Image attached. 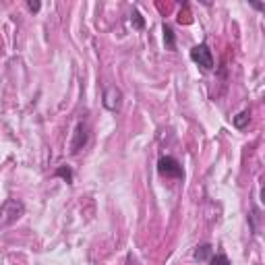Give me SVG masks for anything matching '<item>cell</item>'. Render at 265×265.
Returning a JSON list of instances; mask_svg holds the SVG:
<instances>
[{"label": "cell", "instance_id": "6da1fadb", "mask_svg": "<svg viewBox=\"0 0 265 265\" xmlns=\"http://www.w3.org/2000/svg\"><path fill=\"white\" fill-rule=\"evenodd\" d=\"M25 214V205L19 199H7L0 205V228H7L13 226L15 222H19Z\"/></svg>", "mask_w": 265, "mask_h": 265}, {"label": "cell", "instance_id": "7a4b0ae2", "mask_svg": "<svg viewBox=\"0 0 265 265\" xmlns=\"http://www.w3.org/2000/svg\"><path fill=\"white\" fill-rule=\"evenodd\" d=\"M191 60L195 64H199L201 71H212L214 64H216L214 54H212V50H210L207 44H197V46L191 48Z\"/></svg>", "mask_w": 265, "mask_h": 265}, {"label": "cell", "instance_id": "3957f363", "mask_svg": "<svg viewBox=\"0 0 265 265\" xmlns=\"http://www.w3.org/2000/svg\"><path fill=\"white\" fill-rule=\"evenodd\" d=\"M158 172H160L162 176H166V178H182V176H184V170H182L180 162H178L176 158H172V156L160 158V162H158Z\"/></svg>", "mask_w": 265, "mask_h": 265}, {"label": "cell", "instance_id": "277c9868", "mask_svg": "<svg viewBox=\"0 0 265 265\" xmlns=\"http://www.w3.org/2000/svg\"><path fill=\"white\" fill-rule=\"evenodd\" d=\"M87 141H89V126L81 120V122L77 124V128H75V132H73L71 154H73V156H77L81 149H85V147H87Z\"/></svg>", "mask_w": 265, "mask_h": 265}, {"label": "cell", "instance_id": "5b68a950", "mask_svg": "<svg viewBox=\"0 0 265 265\" xmlns=\"http://www.w3.org/2000/svg\"><path fill=\"white\" fill-rule=\"evenodd\" d=\"M104 108L110 110V112H118L122 108V91L116 87V85H110L106 91H104V100H102Z\"/></svg>", "mask_w": 265, "mask_h": 265}, {"label": "cell", "instance_id": "8992f818", "mask_svg": "<svg viewBox=\"0 0 265 265\" xmlns=\"http://www.w3.org/2000/svg\"><path fill=\"white\" fill-rule=\"evenodd\" d=\"M212 255H214V247H212V244H201V247H197L193 251V257L197 261H210Z\"/></svg>", "mask_w": 265, "mask_h": 265}, {"label": "cell", "instance_id": "52a82bcc", "mask_svg": "<svg viewBox=\"0 0 265 265\" xmlns=\"http://www.w3.org/2000/svg\"><path fill=\"white\" fill-rule=\"evenodd\" d=\"M162 31H164V44H166V48H168V50H176V37H174L172 27L164 23Z\"/></svg>", "mask_w": 265, "mask_h": 265}, {"label": "cell", "instance_id": "ba28073f", "mask_svg": "<svg viewBox=\"0 0 265 265\" xmlns=\"http://www.w3.org/2000/svg\"><path fill=\"white\" fill-rule=\"evenodd\" d=\"M249 120H251V112H249V110H242L240 114H236V116L232 118V124H234L236 128L242 130V128H247V126H249Z\"/></svg>", "mask_w": 265, "mask_h": 265}, {"label": "cell", "instance_id": "9c48e42d", "mask_svg": "<svg viewBox=\"0 0 265 265\" xmlns=\"http://www.w3.org/2000/svg\"><path fill=\"white\" fill-rule=\"evenodd\" d=\"M54 176H60V178H64L71 184L73 182V170L69 166H58V168H56V172H54Z\"/></svg>", "mask_w": 265, "mask_h": 265}, {"label": "cell", "instance_id": "30bf717a", "mask_svg": "<svg viewBox=\"0 0 265 265\" xmlns=\"http://www.w3.org/2000/svg\"><path fill=\"white\" fill-rule=\"evenodd\" d=\"M130 23H132V27H135V29H143L145 27V19L141 17L139 11H132L130 13Z\"/></svg>", "mask_w": 265, "mask_h": 265}, {"label": "cell", "instance_id": "8fae6325", "mask_svg": "<svg viewBox=\"0 0 265 265\" xmlns=\"http://www.w3.org/2000/svg\"><path fill=\"white\" fill-rule=\"evenodd\" d=\"M207 263H210V265H232V263H230V259L226 257L224 253L212 255V257H210V261H207Z\"/></svg>", "mask_w": 265, "mask_h": 265}, {"label": "cell", "instance_id": "7c38bea8", "mask_svg": "<svg viewBox=\"0 0 265 265\" xmlns=\"http://www.w3.org/2000/svg\"><path fill=\"white\" fill-rule=\"evenodd\" d=\"M27 9H29L31 13H37V11L42 9V5H40V3H31V0H29V3H27Z\"/></svg>", "mask_w": 265, "mask_h": 265}]
</instances>
